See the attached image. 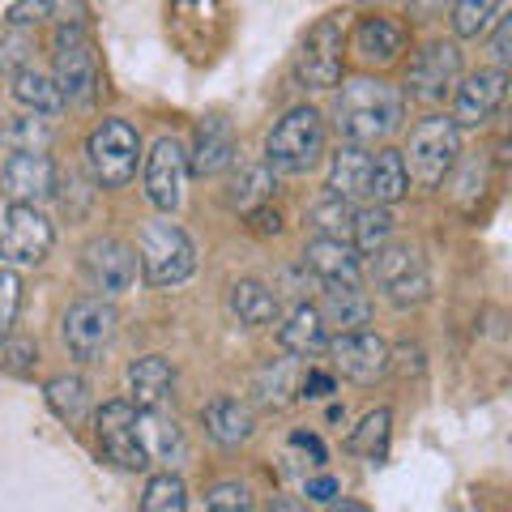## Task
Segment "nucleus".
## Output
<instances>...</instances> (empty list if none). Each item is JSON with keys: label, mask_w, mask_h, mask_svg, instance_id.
I'll list each match as a JSON object with an SVG mask.
<instances>
[{"label": "nucleus", "mask_w": 512, "mask_h": 512, "mask_svg": "<svg viewBox=\"0 0 512 512\" xmlns=\"http://www.w3.org/2000/svg\"><path fill=\"white\" fill-rule=\"evenodd\" d=\"M269 188H274V175H269V167H248L244 175H239L235 180V188H231V205L235 210H256V205H261L265 197H269Z\"/></svg>", "instance_id": "34"}, {"label": "nucleus", "mask_w": 512, "mask_h": 512, "mask_svg": "<svg viewBox=\"0 0 512 512\" xmlns=\"http://www.w3.org/2000/svg\"><path fill=\"white\" fill-rule=\"evenodd\" d=\"M457 154H461V137H457L453 120L436 116V120H423L410 133V150L402 154V163H406V175H414L423 188H436V184H444V175L453 171Z\"/></svg>", "instance_id": "5"}, {"label": "nucleus", "mask_w": 512, "mask_h": 512, "mask_svg": "<svg viewBox=\"0 0 512 512\" xmlns=\"http://www.w3.org/2000/svg\"><path fill=\"white\" fill-rule=\"evenodd\" d=\"M47 406H52V414H56L60 423L77 427V423L86 419V410H90L86 380L82 376H56V380H47Z\"/></svg>", "instance_id": "29"}, {"label": "nucleus", "mask_w": 512, "mask_h": 512, "mask_svg": "<svg viewBox=\"0 0 512 512\" xmlns=\"http://www.w3.org/2000/svg\"><path fill=\"white\" fill-rule=\"evenodd\" d=\"M94 86H99V69H94V47L82 26H60L56 35V90L69 103H90Z\"/></svg>", "instance_id": "7"}, {"label": "nucleus", "mask_w": 512, "mask_h": 512, "mask_svg": "<svg viewBox=\"0 0 512 512\" xmlns=\"http://www.w3.org/2000/svg\"><path fill=\"white\" fill-rule=\"evenodd\" d=\"M52 222H47L35 205H9L0 218V261L9 265H39L52 252Z\"/></svg>", "instance_id": "6"}, {"label": "nucleus", "mask_w": 512, "mask_h": 512, "mask_svg": "<svg viewBox=\"0 0 512 512\" xmlns=\"http://www.w3.org/2000/svg\"><path fill=\"white\" fill-rule=\"evenodd\" d=\"M325 154V124L320 111L312 107H291L269 133V167L274 171H308L316 167V158Z\"/></svg>", "instance_id": "2"}, {"label": "nucleus", "mask_w": 512, "mask_h": 512, "mask_svg": "<svg viewBox=\"0 0 512 512\" xmlns=\"http://www.w3.org/2000/svg\"><path fill=\"white\" fill-rule=\"evenodd\" d=\"M367 171H372V154L359 146H346L333 154V171H329V188L338 201H359L367 197Z\"/></svg>", "instance_id": "26"}, {"label": "nucleus", "mask_w": 512, "mask_h": 512, "mask_svg": "<svg viewBox=\"0 0 512 512\" xmlns=\"http://www.w3.org/2000/svg\"><path fill=\"white\" fill-rule=\"evenodd\" d=\"M13 99H18L22 107H35L39 116H52V111H60V90L52 77H43L35 64H26L22 73H13Z\"/></svg>", "instance_id": "30"}, {"label": "nucleus", "mask_w": 512, "mask_h": 512, "mask_svg": "<svg viewBox=\"0 0 512 512\" xmlns=\"http://www.w3.org/2000/svg\"><path fill=\"white\" fill-rule=\"evenodd\" d=\"M82 265H86L90 286L103 295H120L137 278V252L124 239H94V244H86Z\"/></svg>", "instance_id": "16"}, {"label": "nucleus", "mask_w": 512, "mask_h": 512, "mask_svg": "<svg viewBox=\"0 0 512 512\" xmlns=\"http://www.w3.org/2000/svg\"><path fill=\"white\" fill-rule=\"evenodd\" d=\"M508 77L504 69H478L453 90V128H478L487 124L504 103Z\"/></svg>", "instance_id": "15"}, {"label": "nucleus", "mask_w": 512, "mask_h": 512, "mask_svg": "<svg viewBox=\"0 0 512 512\" xmlns=\"http://www.w3.org/2000/svg\"><path fill=\"white\" fill-rule=\"evenodd\" d=\"M18 308H22V278L13 269H0V338H9Z\"/></svg>", "instance_id": "38"}, {"label": "nucleus", "mask_w": 512, "mask_h": 512, "mask_svg": "<svg viewBox=\"0 0 512 512\" xmlns=\"http://www.w3.org/2000/svg\"><path fill=\"white\" fill-rule=\"evenodd\" d=\"M184 180H188V154L175 137H158L154 150L146 154V197L158 210H175L184 201Z\"/></svg>", "instance_id": "11"}, {"label": "nucleus", "mask_w": 512, "mask_h": 512, "mask_svg": "<svg viewBox=\"0 0 512 512\" xmlns=\"http://www.w3.org/2000/svg\"><path fill=\"white\" fill-rule=\"evenodd\" d=\"M303 265L325 286H359V252L342 239H312L303 248Z\"/></svg>", "instance_id": "18"}, {"label": "nucleus", "mask_w": 512, "mask_h": 512, "mask_svg": "<svg viewBox=\"0 0 512 512\" xmlns=\"http://www.w3.org/2000/svg\"><path fill=\"white\" fill-rule=\"evenodd\" d=\"M389 231H393V218L389 210H380V205H367V210L355 214V222H350V239H355V252L372 256L380 248H389Z\"/></svg>", "instance_id": "31"}, {"label": "nucleus", "mask_w": 512, "mask_h": 512, "mask_svg": "<svg viewBox=\"0 0 512 512\" xmlns=\"http://www.w3.org/2000/svg\"><path fill=\"white\" fill-rule=\"evenodd\" d=\"M406 188H410V175H406V163H402V150H380L372 158V171H367V197L384 210V205L402 201Z\"/></svg>", "instance_id": "24"}, {"label": "nucleus", "mask_w": 512, "mask_h": 512, "mask_svg": "<svg viewBox=\"0 0 512 512\" xmlns=\"http://www.w3.org/2000/svg\"><path fill=\"white\" fill-rule=\"evenodd\" d=\"M291 363H278V367H265L261 376H256V389H261L265 402H282V393L291 389Z\"/></svg>", "instance_id": "40"}, {"label": "nucleus", "mask_w": 512, "mask_h": 512, "mask_svg": "<svg viewBox=\"0 0 512 512\" xmlns=\"http://www.w3.org/2000/svg\"><path fill=\"white\" fill-rule=\"evenodd\" d=\"M0 192L9 197V205H35L47 197H56V167L47 154H13L0 167Z\"/></svg>", "instance_id": "14"}, {"label": "nucleus", "mask_w": 512, "mask_h": 512, "mask_svg": "<svg viewBox=\"0 0 512 512\" xmlns=\"http://www.w3.org/2000/svg\"><path fill=\"white\" fill-rule=\"evenodd\" d=\"M495 13H500V5H491V0H461V5H453V30L461 39H478Z\"/></svg>", "instance_id": "36"}, {"label": "nucleus", "mask_w": 512, "mask_h": 512, "mask_svg": "<svg viewBox=\"0 0 512 512\" xmlns=\"http://www.w3.org/2000/svg\"><path fill=\"white\" fill-rule=\"evenodd\" d=\"M269 512H308V508H303L299 500H291V495H282V500L269 504Z\"/></svg>", "instance_id": "49"}, {"label": "nucleus", "mask_w": 512, "mask_h": 512, "mask_svg": "<svg viewBox=\"0 0 512 512\" xmlns=\"http://www.w3.org/2000/svg\"><path fill=\"white\" fill-rule=\"evenodd\" d=\"M295 69H299V82L312 90H329L342 82V22L338 18H325L308 30Z\"/></svg>", "instance_id": "9"}, {"label": "nucleus", "mask_w": 512, "mask_h": 512, "mask_svg": "<svg viewBox=\"0 0 512 512\" xmlns=\"http://www.w3.org/2000/svg\"><path fill=\"white\" fill-rule=\"evenodd\" d=\"M329 393H333V380L325 372H312L303 380V397H329Z\"/></svg>", "instance_id": "48"}, {"label": "nucleus", "mask_w": 512, "mask_h": 512, "mask_svg": "<svg viewBox=\"0 0 512 512\" xmlns=\"http://www.w3.org/2000/svg\"><path fill=\"white\" fill-rule=\"evenodd\" d=\"M320 325H333L342 333H359L367 320H372V299H367L359 286H329L325 291V303H320Z\"/></svg>", "instance_id": "21"}, {"label": "nucleus", "mask_w": 512, "mask_h": 512, "mask_svg": "<svg viewBox=\"0 0 512 512\" xmlns=\"http://www.w3.org/2000/svg\"><path fill=\"white\" fill-rule=\"evenodd\" d=\"M137 440H141V453L146 461H180L184 457V436L163 410H141L137 414Z\"/></svg>", "instance_id": "22"}, {"label": "nucleus", "mask_w": 512, "mask_h": 512, "mask_svg": "<svg viewBox=\"0 0 512 512\" xmlns=\"http://www.w3.org/2000/svg\"><path fill=\"white\" fill-rule=\"evenodd\" d=\"M94 431H99V448L107 461H116L120 470H146L150 461L141 453L137 440V410L128 402H107L94 419Z\"/></svg>", "instance_id": "12"}, {"label": "nucleus", "mask_w": 512, "mask_h": 512, "mask_svg": "<svg viewBox=\"0 0 512 512\" xmlns=\"http://www.w3.org/2000/svg\"><path fill=\"white\" fill-rule=\"evenodd\" d=\"M9 13H13V26L22 30V26H30V22H39L43 13H52V5H13Z\"/></svg>", "instance_id": "45"}, {"label": "nucleus", "mask_w": 512, "mask_h": 512, "mask_svg": "<svg viewBox=\"0 0 512 512\" xmlns=\"http://www.w3.org/2000/svg\"><path fill=\"white\" fill-rule=\"evenodd\" d=\"M86 158H90L94 180L103 188H124L137 175V158H141L137 128L124 120H103L86 141Z\"/></svg>", "instance_id": "4"}, {"label": "nucleus", "mask_w": 512, "mask_h": 512, "mask_svg": "<svg viewBox=\"0 0 512 512\" xmlns=\"http://www.w3.org/2000/svg\"><path fill=\"white\" fill-rule=\"evenodd\" d=\"M111 338H116V308L103 299H77L64 316V346L73 350V359H99Z\"/></svg>", "instance_id": "10"}, {"label": "nucleus", "mask_w": 512, "mask_h": 512, "mask_svg": "<svg viewBox=\"0 0 512 512\" xmlns=\"http://www.w3.org/2000/svg\"><path fill=\"white\" fill-rule=\"evenodd\" d=\"M461 77V52L453 43H427L410 64V94H419L427 103H440L444 94L457 90Z\"/></svg>", "instance_id": "17"}, {"label": "nucleus", "mask_w": 512, "mask_h": 512, "mask_svg": "<svg viewBox=\"0 0 512 512\" xmlns=\"http://www.w3.org/2000/svg\"><path fill=\"white\" fill-rule=\"evenodd\" d=\"M406 99L402 90L389 82H376V77H355L350 86H342L338 99V133L350 141V146H376L402 124Z\"/></svg>", "instance_id": "1"}, {"label": "nucleus", "mask_w": 512, "mask_h": 512, "mask_svg": "<svg viewBox=\"0 0 512 512\" xmlns=\"http://www.w3.org/2000/svg\"><path fill=\"white\" fill-rule=\"evenodd\" d=\"M128 389H133L141 410H163L175 397V367L167 359H158V355L137 359L133 367H128Z\"/></svg>", "instance_id": "20"}, {"label": "nucleus", "mask_w": 512, "mask_h": 512, "mask_svg": "<svg viewBox=\"0 0 512 512\" xmlns=\"http://www.w3.org/2000/svg\"><path fill=\"white\" fill-rule=\"evenodd\" d=\"M231 512H248V508H231Z\"/></svg>", "instance_id": "51"}, {"label": "nucleus", "mask_w": 512, "mask_h": 512, "mask_svg": "<svg viewBox=\"0 0 512 512\" xmlns=\"http://www.w3.org/2000/svg\"><path fill=\"white\" fill-rule=\"evenodd\" d=\"M278 342H282V350H291V355L312 359V355H320V350L329 346V329L320 325L316 308H308V303H299V308H295L291 316H286V325L278 329Z\"/></svg>", "instance_id": "23"}, {"label": "nucleus", "mask_w": 512, "mask_h": 512, "mask_svg": "<svg viewBox=\"0 0 512 512\" xmlns=\"http://www.w3.org/2000/svg\"><path fill=\"white\" fill-rule=\"evenodd\" d=\"M329 355H333V367L346 376V380H355V384H372L380 380L384 372H389V359H393V350L384 338H376V333H338V342L329 346Z\"/></svg>", "instance_id": "13"}, {"label": "nucleus", "mask_w": 512, "mask_h": 512, "mask_svg": "<svg viewBox=\"0 0 512 512\" xmlns=\"http://www.w3.org/2000/svg\"><path fill=\"white\" fill-rule=\"evenodd\" d=\"M137 261L150 286H180L197 269V248H192V239L175 222H150L141 231Z\"/></svg>", "instance_id": "3"}, {"label": "nucleus", "mask_w": 512, "mask_h": 512, "mask_svg": "<svg viewBox=\"0 0 512 512\" xmlns=\"http://www.w3.org/2000/svg\"><path fill=\"white\" fill-rule=\"evenodd\" d=\"M201 423L218 444H244L252 436V414L244 402H235V397H214V402L201 410Z\"/></svg>", "instance_id": "25"}, {"label": "nucleus", "mask_w": 512, "mask_h": 512, "mask_svg": "<svg viewBox=\"0 0 512 512\" xmlns=\"http://www.w3.org/2000/svg\"><path fill=\"white\" fill-rule=\"evenodd\" d=\"M35 346L30 342H18V338H0V372L5 376H26L35 372Z\"/></svg>", "instance_id": "39"}, {"label": "nucleus", "mask_w": 512, "mask_h": 512, "mask_svg": "<svg viewBox=\"0 0 512 512\" xmlns=\"http://www.w3.org/2000/svg\"><path fill=\"white\" fill-rule=\"evenodd\" d=\"M210 512H231V508H248V487L244 483H218L210 495H205Z\"/></svg>", "instance_id": "41"}, {"label": "nucleus", "mask_w": 512, "mask_h": 512, "mask_svg": "<svg viewBox=\"0 0 512 512\" xmlns=\"http://www.w3.org/2000/svg\"><path fill=\"white\" fill-rule=\"evenodd\" d=\"M333 495H338V483H333L329 474L325 478H312V483H308V500H316V504H329Z\"/></svg>", "instance_id": "46"}, {"label": "nucleus", "mask_w": 512, "mask_h": 512, "mask_svg": "<svg viewBox=\"0 0 512 512\" xmlns=\"http://www.w3.org/2000/svg\"><path fill=\"white\" fill-rule=\"evenodd\" d=\"M5 141L13 146V154H43L52 146V128L43 120H13L5 128Z\"/></svg>", "instance_id": "37"}, {"label": "nucleus", "mask_w": 512, "mask_h": 512, "mask_svg": "<svg viewBox=\"0 0 512 512\" xmlns=\"http://www.w3.org/2000/svg\"><path fill=\"white\" fill-rule=\"evenodd\" d=\"M231 312L239 316V325H269L278 320V295L261 282H235L231 286Z\"/></svg>", "instance_id": "28"}, {"label": "nucleus", "mask_w": 512, "mask_h": 512, "mask_svg": "<svg viewBox=\"0 0 512 512\" xmlns=\"http://www.w3.org/2000/svg\"><path fill=\"white\" fill-rule=\"evenodd\" d=\"M188 508V491L175 474H154L141 495V512H184Z\"/></svg>", "instance_id": "33"}, {"label": "nucleus", "mask_w": 512, "mask_h": 512, "mask_svg": "<svg viewBox=\"0 0 512 512\" xmlns=\"http://www.w3.org/2000/svg\"><path fill=\"white\" fill-rule=\"evenodd\" d=\"M312 222L320 227V239H342V244H346V235H350V222H355V210H350L346 201L329 197V201L312 205Z\"/></svg>", "instance_id": "35"}, {"label": "nucleus", "mask_w": 512, "mask_h": 512, "mask_svg": "<svg viewBox=\"0 0 512 512\" xmlns=\"http://www.w3.org/2000/svg\"><path fill=\"white\" fill-rule=\"evenodd\" d=\"M355 47H359L363 60L389 64V60H397V52L406 47V30L397 26L393 18H363L359 30H355Z\"/></svg>", "instance_id": "27"}, {"label": "nucleus", "mask_w": 512, "mask_h": 512, "mask_svg": "<svg viewBox=\"0 0 512 512\" xmlns=\"http://www.w3.org/2000/svg\"><path fill=\"white\" fill-rule=\"evenodd\" d=\"M508 43H512V22L508 18H500V30H495V43H491V52H495V60L500 64H508Z\"/></svg>", "instance_id": "47"}, {"label": "nucleus", "mask_w": 512, "mask_h": 512, "mask_svg": "<svg viewBox=\"0 0 512 512\" xmlns=\"http://www.w3.org/2000/svg\"><path fill=\"white\" fill-rule=\"evenodd\" d=\"M389 423H393L389 410H372L355 431H350L346 448H350V453H359V457H372V461L384 457V444H389Z\"/></svg>", "instance_id": "32"}, {"label": "nucleus", "mask_w": 512, "mask_h": 512, "mask_svg": "<svg viewBox=\"0 0 512 512\" xmlns=\"http://www.w3.org/2000/svg\"><path fill=\"white\" fill-rule=\"evenodd\" d=\"M235 158V133L231 124L222 116H210L201 128H197V146H192V158H188V171L197 175H218L227 171Z\"/></svg>", "instance_id": "19"}, {"label": "nucleus", "mask_w": 512, "mask_h": 512, "mask_svg": "<svg viewBox=\"0 0 512 512\" xmlns=\"http://www.w3.org/2000/svg\"><path fill=\"white\" fill-rule=\"evenodd\" d=\"M376 282L380 291L389 295L393 303H423L431 295V274H427V261L410 244H393V248H380L376 252Z\"/></svg>", "instance_id": "8"}, {"label": "nucleus", "mask_w": 512, "mask_h": 512, "mask_svg": "<svg viewBox=\"0 0 512 512\" xmlns=\"http://www.w3.org/2000/svg\"><path fill=\"white\" fill-rule=\"evenodd\" d=\"M333 512H367V508L355 504V500H342V504H333Z\"/></svg>", "instance_id": "50"}, {"label": "nucleus", "mask_w": 512, "mask_h": 512, "mask_svg": "<svg viewBox=\"0 0 512 512\" xmlns=\"http://www.w3.org/2000/svg\"><path fill=\"white\" fill-rule=\"evenodd\" d=\"M291 448H299V453H308V457H312L308 466H325V444H320L316 436H308V431H295V436H291Z\"/></svg>", "instance_id": "43"}, {"label": "nucleus", "mask_w": 512, "mask_h": 512, "mask_svg": "<svg viewBox=\"0 0 512 512\" xmlns=\"http://www.w3.org/2000/svg\"><path fill=\"white\" fill-rule=\"evenodd\" d=\"M26 52H30V39L22 35V30H13V35L0 43V69H5V73H22L26 69V64H22Z\"/></svg>", "instance_id": "42"}, {"label": "nucleus", "mask_w": 512, "mask_h": 512, "mask_svg": "<svg viewBox=\"0 0 512 512\" xmlns=\"http://www.w3.org/2000/svg\"><path fill=\"white\" fill-rule=\"evenodd\" d=\"M252 227L261 231V235H278L282 218H278V210H265V205H256V210H252Z\"/></svg>", "instance_id": "44"}]
</instances>
